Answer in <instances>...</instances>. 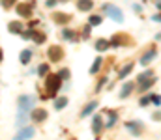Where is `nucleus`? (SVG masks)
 Returning <instances> with one entry per match:
<instances>
[{"label": "nucleus", "instance_id": "nucleus-5", "mask_svg": "<svg viewBox=\"0 0 161 140\" xmlns=\"http://www.w3.org/2000/svg\"><path fill=\"white\" fill-rule=\"evenodd\" d=\"M30 118L34 122H43V120H47V110L45 108H34L32 114H30Z\"/></svg>", "mask_w": 161, "mask_h": 140}, {"label": "nucleus", "instance_id": "nucleus-16", "mask_svg": "<svg viewBox=\"0 0 161 140\" xmlns=\"http://www.w3.org/2000/svg\"><path fill=\"white\" fill-rule=\"evenodd\" d=\"M101 64H103V60H101V58H96V62H94V65L90 67V73H92V75H96V73L99 71V67H101Z\"/></svg>", "mask_w": 161, "mask_h": 140}, {"label": "nucleus", "instance_id": "nucleus-7", "mask_svg": "<svg viewBox=\"0 0 161 140\" xmlns=\"http://www.w3.org/2000/svg\"><path fill=\"white\" fill-rule=\"evenodd\" d=\"M156 56H158V50H156V49H150V50H148V52L141 58V65H148V64H150Z\"/></svg>", "mask_w": 161, "mask_h": 140}, {"label": "nucleus", "instance_id": "nucleus-4", "mask_svg": "<svg viewBox=\"0 0 161 140\" xmlns=\"http://www.w3.org/2000/svg\"><path fill=\"white\" fill-rule=\"evenodd\" d=\"M17 103H19V110L25 114L28 108H32V105H34V99H32V97H28V95H21Z\"/></svg>", "mask_w": 161, "mask_h": 140}, {"label": "nucleus", "instance_id": "nucleus-12", "mask_svg": "<svg viewBox=\"0 0 161 140\" xmlns=\"http://www.w3.org/2000/svg\"><path fill=\"white\" fill-rule=\"evenodd\" d=\"M109 45H111V43H109L107 39H97V41H96V49H97L99 52H101V50H107Z\"/></svg>", "mask_w": 161, "mask_h": 140}, {"label": "nucleus", "instance_id": "nucleus-26", "mask_svg": "<svg viewBox=\"0 0 161 140\" xmlns=\"http://www.w3.org/2000/svg\"><path fill=\"white\" fill-rule=\"evenodd\" d=\"M58 75H60V79H62V80H68V79H69V69H62Z\"/></svg>", "mask_w": 161, "mask_h": 140}, {"label": "nucleus", "instance_id": "nucleus-1", "mask_svg": "<svg viewBox=\"0 0 161 140\" xmlns=\"http://www.w3.org/2000/svg\"><path fill=\"white\" fill-rule=\"evenodd\" d=\"M60 82H62L60 75H49L45 80V95L43 97H54V93L60 88Z\"/></svg>", "mask_w": 161, "mask_h": 140}, {"label": "nucleus", "instance_id": "nucleus-23", "mask_svg": "<svg viewBox=\"0 0 161 140\" xmlns=\"http://www.w3.org/2000/svg\"><path fill=\"white\" fill-rule=\"evenodd\" d=\"M150 77H154V73H152V71H144L142 75H139V77H137V80H139V82H142V80L150 79Z\"/></svg>", "mask_w": 161, "mask_h": 140}, {"label": "nucleus", "instance_id": "nucleus-34", "mask_svg": "<svg viewBox=\"0 0 161 140\" xmlns=\"http://www.w3.org/2000/svg\"><path fill=\"white\" fill-rule=\"evenodd\" d=\"M133 9H135V11H139V13H141V11H142V8H141V6H137V4H135V6H133Z\"/></svg>", "mask_w": 161, "mask_h": 140}, {"label": "nucleus", "instance_id": "nucleus-20", "mask_svg": "<svg viewBox=\"0 0 161 140\" xmlns=\"http://www.w3.org/2000/svg\"><path fill=\"white\" fill-rule=\"evenodd\" d=\"M88 23H90V26H97V24H101V17L99 15H92L88 19Z\"/></svg>", "mask_w": 161, "mask_h": 140}, {"label": "nucleus", "instance_id": "nucleus-18", "mask_svg": "<svg viewBox=\"0 0 161 140\" xmlns=\"http://www.w3.org/2000/svg\"><path fill=\"white\" fill-rule=\"evenodd\" d=\"M28 137H34V129L30 127V129H25V131H21L19 135H17V138H28Z\"/></svg>", "mask_w": 161, "mask_h": 140}, {"label": "nucleus", "instance_id": "nucleus-13", "mask_svg": "<svg viewBox=\"0 0 161 140\" xmlns=\"http://www.w3.org/2000/svg\"><path fill=\"white\" fill-rule=\"evenodd\" d=\"M131 90H133V84L131 82H125L124 86H122V92H120V97H127L129 93H131Z\"/></svg>", "mask_w": 161, "mask_h": 140}, {"label": "nucleus", "instance_id": "nucleus-15", "mask_svg": "<svg viewBox=\"0 0 161 140\" xmlns=\"http://www.w3.org/2000/svg\"><path fill=\"white\" fill-rule=\"evenodd\" d=\"M92 129H94V133H96V135L101 131V118H99V116H94V123H92Z\"/></svg>", "mask_w": 161, "mask_h": 140}, {"label": "nucleus", "instance_id": "nucleus-33", "mask_svg": "<svg viewBox=\"0 0 161 140\" xmlns=\"http://www.w3.org/2000/svg\"><path fill=\"white\" fill-rule=\"evenodd\" d=\"M152 21H156V23H161V15H154V17H152Z\"/></svg>", "mask_w": 161, "mask_h": 140}, {"label": "nucleus", "instance_id": "nucleus-24", "mask_svg": "<svg viewBox=\"0 0 161 140\" xmlns=\"http://www.w3.org/2000/svg\"><path fill=\"white\" fill-rule=\"evenodd\" d=\"M32 38H34V41H36V43H43V41H45V36H43L41 32H34V34H32Z\"/></svg>", "mask_w": 161, "mask_h": 140}, {"label": "nucleus", "instance_id": "nucleus-30", "mask_svg": "<svg viewBox=\"0 0 161 140\" xmlns=\"http://www.w3.org/2000/svg\"><path fill=\"white\" fill-rule=\"evenodd\" d=\"M45 4H47V8H54L56 6V0H47Z\"/></svg>", "mask_w": 161, "mask_h": 140}, {"label": "nucleus", "instance_id": "nucleus-36", "mask_svg": "<svg viewBox=\"0 0 161 140\" xmlns=\"http://www.w3.org/2000/svg\"><path fill=\"white\" fill-rule=\"evenodd\" d=\"M158 8H159V9H161V4H158Z\"/></svg>", "mask_w": 161, "mask_h": 140}, {"label": "nucleus", "instance_id": "nucleus-3", "mask_svg": "<svg viewBox=\"0 0 161 140\" xmlns=\"http://www.w3.org/2000/svg\"><path fill=\"white\" fill-rule=\"evenodd\" d=\"M34 9V2H25V4H17V13L21 17H30Z\"/></svg>", "mask_w": 161, "mask_h": 140}, {"label": "nucleus", "instance_id": "nucleus-31", "mask_svg": "<svg viewBox=\"0 0 161 140\" xmlns=\"http://www.w3.org/2000/svg\"><path fill=\"white\" fill-rule=\"evenodd\" d=\"M152 101H154V105H161V97H159V95H156V97H152Z\"/></svg>", "mask_w": 161, "mask_h": 140}, {"label": "nucleus", "instance_id": "nucleus-6", "mask_svg": "<svg viewBox=\"0 0 161 140\" xmlns=\"http://www.w3.org/2000/svg\"><path fill=\"white\" fill-rule=\"evenodd\" d=\"M62 58V49L60 47H51L49 49V60L51 62H58Z\"/></svg>", "mask_w": 161, "mask_h": 140}, {"label": "nucleus", "instance_id": "nucleus-9", "mask_svg": "<svg viewBox=\"0 0 161 140\" xmlns=\"http://www.w3.org/2000/svg\"><path fill=\"white\" fill-rule=\"evenodd\" d=\"M8 28H9L11 34H23V26H21V23H15V21H13V23H9Z\"/></svg>", "mask_w": 161, "mask_h": 140}, {"label": "nucleus", "instance_id": "nucleus-19", "mask_svg": "<svg viewBox=\"0 0 161 140\" xmlns=\"http://www.w3.org/2000/svg\"><path fill=\"white\" fill-rule=\"evenodd\" d=\"M54 21H56V23H68L69 17H68L66 13H56V15H54Z\"/></svg>", "mask_w": 161, "mask_h": 140}, {"label": "nucleus", "instance_id": "nucleus-29", "mask_svg": "<svg viewBox=\"0 0 161 140\" xmlns=\"http://www.w3.org/2000/svg\"><path fill=\"white\" fill-rule=\"evenodd\" d=\"M32 34H34L32 30H28V32H23V38H25V39H30V38H32Z\"/></svg>", "mask_w": 161, "mask_h": 140}, {"label": "nucleus", "instance_id": "nucleus-14", "mask_svg": "<svg viewBox=\"0 0 161 140\" xmlns=\"http://www.w3.org/2000/svg\"><path fill=\"white\" fill-rule=\"evenodd\" d=\"M96 106H97V103H96V101H92V103H88V105L84 106V110L80 112V116H88V114H90V112H92V110H94Z\"/></svg>", "mask_w": 161, "mask_h": 140}, {"label": "nucleus", "instance_id": "nucleus-35", "mask_svg": "<svg viewBox=\"0 0 161 140\" xmlns=\"http://www.w3.org/2000/svg\"><path fill=\"white\" fill-rule=\"evenodd\" d=\"M2 58H4V54H2V49H0V62H2Z\"/></svg>", "mask_w": 161, "mask_h": 140}, {"label": "nucleus", "instance_id": "nucleus-2", "mask_svg": "<svg viewBox=\"0 0 161 140\" xmlns=\"http://www.w3.org/2000/svg\"><path fill=\"white\" fill-rule=\"evenodd\" d=\"M103 11L113 19V21H116V23H122L124 21V13H122L120 8H116V6H113V4H105L103 6Z\"/></svg>", "mask_w": 161, "mask_h": 140}, {"label": "nucleus", "instance_id": "nucleus-25", "mask_svg": "<svg viewBox=\"0 0 161 140\" xmlns=\"http://www.w3.org/2000/svg\"><path fill=\"white\" fill-rule=\"evenodd\" d=\"M62 36H64V39H75V36H73V32H71V30H64V32H62Z\"/></svg>", "mask_w": 161, "mask_h": 140}, {"label": "nucleus", "instance_id": "nucleus-27", "mask_svg": "<svg viewBox=\"0 0 161 140\" xmlns=\"http://www.w3.org/2000/svg\"><path fill=\"white\" fill-rule=\"evenodd\" d=\"M49 71V67H47V64H41L40 65V69H38V73H40L41 77H45V73Z\"/></svg>", "mask_w": 161, "mask_h": 140}, {"label": "nucleus", "instance_id": "nucleus-17", "mask_svg": "<svg viewBox=\"0 0 161 140\" xmlns=\"http://www.w3.org/2000/svg\"><path fill=\"white\" fill-rule=\"evenodd\" d=\"M131 69H133V64H127V65H125L124 69H120V73H118V77H120V79H124V77H127V75L131 73Z\"/></svg>", "mask_w": 161, "mask_h": 140}, {"label": "nucleus", "instance_id": "nucleus-28", "mask_svg": "<svg viewBox=\"0 0 161 140\" xmlns=\"http://www.w3.org/2000/svg\"><path fill=\"white\" fill-rule=\"evenodd\" d=\"M150 101H152V95H148V97H142V99H141V105H148Z\"/></svg>", "mask_w": 161, "mask_h": 140}, {"label": "nucleus", "instance_id": "nucleus-8", "mask_svg": "<svg viewBox=\"0 0 161 140\" xmlns=\"http://www.w3.org/2000/svg\"><path fill=\"white\" fill-rule=\"evenodd\" d=\"M92 6H94L92 0H79V2H77V8H79L80 11H90Z\"/></svg>", "mask_w": 161, "mask_h": 140}, {"label": "nucleus", "instance_id": "nucleus-32", "mask_svg": "<svg viewBox=\"0 0 161 140\" xmlns=\"http://www.w3.org/2000/svg\"><path fill=\"white\" fill-rule=\"evenodd\" d=\"M105 82H107V77H105V79H101V80H99V84H97V90H101V86H103V84H105Z\"/></svg>", "mask_w": 161, "mask_h": 140}, {"label": "nucleus", "instance_id": "nucleus-22", "mask_svg": "<svg viewBox=\"0 0 161 140\" xmlns=\"http://www.w3.org/2000/svg\"><path fill=\"white\" fill-rule=\"evenodd\" d=\"M152 84H154V77H150V79L142 80V84H141V90H148V88H150Z\"/></svg>", "mask_w": 161, "mask_h": 140}, {"label": "nucleus", "instance_id": "nucleus-21", "mask_svg": "<svg viewBox=\"0 0 161 140\" xmlns=\"http://www.w3.org/2000/svg\"><path fill=\"white\" fill-rule=\"evenodd\" d=\"M116 118H118V116H116V112H109V122H107L105 125H107V127H113V125L116 123Z\"/></svg>", "mask_w": 161, "mask_h": 140}, {"label": "nucleus", "instance_id": "nucleus-11", "mask_svg": "<svg viewBox=\"0 0 161 140\" xmlns=\"http://www.w3.org/2000/svg\"><path fill=\"white\" fill-rule=\"evenodd\" d=\"M66 105H68V97H58V99L54 101V108H56V110H62Z\"/></svg>", "mask_w": 161, "mask_h": 140}, {"label": "nucleus", "instance_id": "nucleus-10", "mask_svg": "<svg viewBox=\"0 0 161 140\" xmlns=\"http://www.w3.org/2000/svg\"><path fill=\"white\" fill-rule=\"evenodd\" d=\"M30 58H32V49H25L21 52V64H28Z\"/></svg>", "mask_w": 161, "mask_h": 140}]
</instances>
